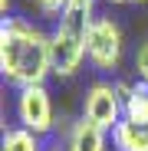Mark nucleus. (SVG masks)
Listing matches in <instances>:
<instances>
[{
  "mask_svg": "<svg viewBox=\"0 0 148 151\" xmlns=\"http://www.w3.org/2000/svg\"><path fill=\"white\" fill-rule=\"evenodd\" d=\"M95 4H99V0H69L66 10H76V13H89V17H95Z\"/></svg>",
  "mask_w": 148,
  "mask_h": 151,
  "instance_id": "obj_12",
  "label": "nucleus"
},
{
  "mask_svg": "<svg viewBox=\"0 0 148 151\" xmlns=\"http://www.w3.org/2000/svg\"><path fill=\"white\" fill-rule=\"evenodd\" d=\"M13 118L20 128H27L40 138H49L56 132V109L46 86H27L13 92Z\"/></svg>",
  "mask_w": 148,
  "mask_h": 151,
  "instance_id": "obj_4",
  "label": "nucleus"
},
{
  "mask_svg": "<svg viewBox=\"0 0 148 151\" xmlns=\"http://www.w3.org/2000/svg\"><path fill=\"white\" fill-rule=\"evenodd\" d=\"M63 151H109V132L79 115L63 135Z\"/></svg>",
  "mask_w": 148,
  "mask_h": 151,
  "instance_id": "obj_6",
  "label": "nucleus"
},
{
  "mask_svg": "<svg viewBox=\"0 0 148 151\" xmlns=\"http://www.w3.org/2000/svg\"><path fill=\"white\" fill-rule=\"evenodd\" d=\"M82 118L99 125L102 132H112L125 118V102L115 92V79H95L82 92Z\"/></svg>",
  "mask_w": 148,
  "mask_h": 151,
  "instance_id": "obj_5",
  "label": "nucleus"
},
{
  "mask_svg": "<svg viewBox=\"0 0 148 151\" xmlns=\"http://www.w3.org/2000/svg\"><path fill=\"white\" fill-rule=\"evenodd\" d=\"M125 118L138 122V125H148V82H142V79L132 82V92L125 99Z\"/></svg>",
  "mask_w": 148,
  "mask_h": 151,
  "instance_id": "obj_9",
  "label": "nucleus"
},
{
  "mask_svg": "<svg viewBox=\"0 0 148 151\" xmlns=\"http://www.w3.org/2000/svg\"><path fill=\"white\" fill-rule=\"evenodd\" d=\"M109 141H112L115 151H148V125L122 118L109 132Z\"/></svg>",
  "mask_w": 148,
  "mask_h": 151,
  "instance_id": "obj_7",
  "label": "nucleus"
},
{
  "mask_svg": "<svg viewBox=\"0 0 148 151\" xmlns=\"http://www.w3.org/2000/svg\"><path fill=\"white\" fill-rule=\"evenodd\" d=\"M0 13H4V17H10V0H0Z\"/></svg>",
  "mask_w": 148,
  "mask_h": 151,
  "instance_id": "obj_13",
  "label": "nucleus"
},
{
  "mask_svg": "<svg viewBox=\"0 0 148 151\" xmlns=\"http://www.w3.org/2000/svg\"><path fill=\"white\" fill-rule=\"evenodd\" d=\"M33 4H36V10H40L43 17L59 20V17L66 13V7H69V0H33Z\"/></svg>",
  "mask_w": 148,
  "mask_h": 151,
  "instance_id": "obj_10",
  "label": "nucleus"
},
{
  "mask_svg": "<svg viewBox=\"0 0 148 151\" xmlns=\"http://www.w3.org/2000/svg\"><path fill=\"white\" fill-rule=\"evenodd\" d=\"M89 13L66 10L56 27L49 30V49H53V76L56 79H72L82 63L89 59Z\"/></svg>",
  "mask_w": 148,
  "mask_h": 151,
  "instance_id": "obj_2",
  "label": "nucleus"
},
{
  "mask_svg": "<svg viewBox=\"0 0 148 151\" xmlns=\"http://www.w3.org/2000/svg\"><path fill=\"white\" fill-rule=\"evenodd\" d=\"M0 151H46V138L20 128V125H10L4 132V141H0Z\"/></svg>",
  "mask_w": 148,
  "mask_h": 151,
  "instance_id": "obj_8",
  "label": "nucleus"
},
{
  "mask_svg": "<svg viewBox=\"0 0 148 151\" xmlns=\"http://www.w3.org/2000/svg\"><path fill=\"white\" fill-rule=\"evenodd\" d=\"M0 72L13 89L46 86L53 76V49L40 23L17 13L0 20Z\"/></svg>",
  "mask_w": 148,
  "mask_h": 151,
  "instance_id": "obj_1",
  "label": "nucleus"
},
{
  "mask_svg": "<svg viewBox=\"0 0 148 151\" xmlns=\"http://www.w3.org/2000/svg\"><path fill=\"white\" fill-rule=\"evenodd\" d=\"M112 7H122V4H132V0H109Z\"/></svg>",
  "mask_w": 148,
  "mask_h": 151,
  "instance_id": "obj_14",
  "label": "nucleus"
},
{
  "mask_svg": "<svg viewBox=\"0 0 148 151\" xmlns=\"http://www.w3.org/2000/svg\"><path fill=\"white\" fill-rule=\"evenodd\" d=\"M132 4H148V0H132Z\"/></svg>",
  "mask_w": 148,
  "mask_h": 151,
  "instance_id": "obj_15",
  "label": "nucleus"
},
{
  "mask_svg": "<svg viewBox=\"0 0 148 151\" xmlns=\"http://www.w3.org/2000/svg\"><path fill=\"white\" fill-rule=\"evenodd\" d=\"M125 59V33L112 17L95 13L89 23V66L95 72H115Z\"/></svg>",
  "mask_w": 148,
  "mask_h": 151,
  "instance_id": "obj_3",
  "label": "nucleus"
},
{
  "mask_svg": "<svg viewBox=\"0 0 148 151\" xmlns=\"http://www.w3.org/2000/svg\"><path fill=\"white\" fill-rule=\"evenodd\" d=\"M132 66H135V72H138V79H142V82H148V40H145V43H138L135 56H132Z\"/></svg>",
  "mask_w": 148,
  "mask_h": 151,
  "instance_id": "obj_11",
  "label": "nucleus"
}]
</instances>
